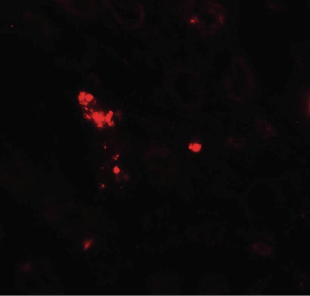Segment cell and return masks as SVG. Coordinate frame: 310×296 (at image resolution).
I'll return each mask as SVG.
<instances>
[{
  "label": "cell",
  "mask_w": 310,
  "mask_h": 296,
  "mask_svg": "<svg viewBox=\"0 0 310 296\" xmlns=\"http://www.w3.org/2000/svg\"><path fill=\"white\" fill-rule=\"evenodd\" d=\"M94 244V239L91 238H87L86 240H84L83 243V250L84 251L87 250L88 249H90Z\"/></svg>",
  "instance_id": "1"
}]
</instances>
